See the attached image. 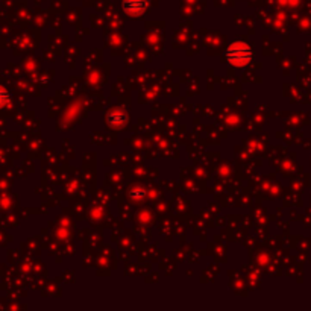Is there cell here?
<instances>
[{"label":"cell","mask_w":311,"mask_h":311,"mask_svg":"<svg viewBox=\"0 0 311 311\" xmlns=\"http://www.w3.org/2000/svg\"><path fill=\"white\" fill-rule=\"evenodd\" d=\"M228 61L234 65H245L246 62L250 60V49L245 43H234L229 49H228Z\"/></svg>","instance_id":"cell-1"}]
</instances>
